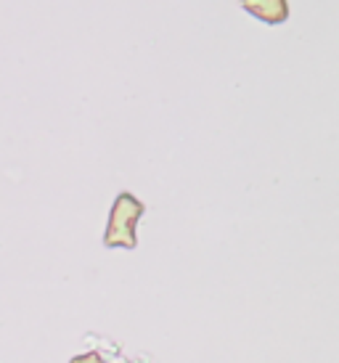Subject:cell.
I'll list each match as a JSON object with an SVG mask.
<instances>
[{
	"mask_svg": "<svg viewBox=\"0 0 339 363\" xmlns=\"http://www.w3.org/2000/svg\"><path fill=\"white\" fill-rule=\"evenodd\" d=\"M146 215V204L133 191H120L114 196L104 231V247L106 250H135L138 247V220Z\"/></svg>",
	"mask_w": 339,
	"mask_h": 363,
	"instance_id": "6da1fadb",
	"label": "cell"
},
{
	"mask_svg": "<svg viewBox=\"0 0 339 363\" xmlns=\"http://www.w3.org/2000/svg\"><path fill=\"white\" fill-rule=\"evenodd\" d=\"M244 13H250L252 19L262 21L268 27H281L291 16L289 0H239Z\"/></svg>",
	"mask_w": 339,
	"mask_h": 363,
	"instance_id": "7a4b0ae2",
	"label": "cell"
},
{
	"mask_svg": "<svg viewBox=\"0 0 339 363\" xmlns=\"http://www.w3.org/2000/svg\"><path fill=\"white\" fill-rule=\"evenodd\" d=\"M70 363H106V361L101 358V353L90 350V353H82V355H74V358H70Z\"/></svg>",
	"mask_w": 339,
	"mask_h": 363,
	"instance_id": "3957f363",
	"label": "cell"
}]
</instances>
